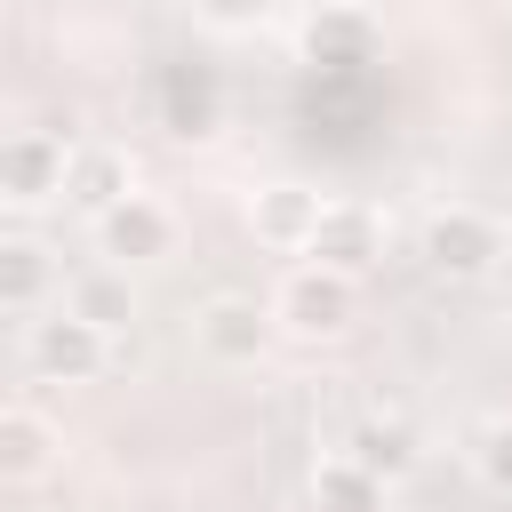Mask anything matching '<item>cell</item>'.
Returning a JSON list of instances; mask_svg holds the SVG:
<instances>
[{
  "label": "cell",
  "instance_id": "6da1fadb",
  "mask_svg": "<svg viewBox=\"0 0 512 512\" xmlns=\"http://www.w3.org/2000/svg\"><path fill=\"white\" fill-rule=\"evenodd\" d=\"M24 368L40 384H96L104 368H120V336H104L72 304H56V312H32L24 320Z\"/></svg>",
  "mask_w": 512,
  "mask_h": 512
},
{
  "label": "cell",
  "instance_id": "7a4b0ae2",
  "mask_svg": "<svg viewBox=\"0 0 512 512\" xmlns=\"http://www.w3.org/2000/svg\"><path fill=\"white\" fill-rule=\"evenodd\" d=\"M512 256V232L496 208H472V200H448L424 216V264L440 280H488L496 264Z\"/></svg>",
  "mask_w": 512,
  "mask_h": 512
},
{
  "label": "cell",
  "instance_id": "3957f363",
  "mask_svg": "<svg viewBox=\"0 0 512 512\" xmlns=\"http://www.w3.org/2000/svg\"><path fill=\"white\" fill-rule=\"evenodd\" d=\"M272 320H280L288 336H304V344H336V336L360 320V280H344V272H328V264H296V272H280V288H272Z\"/></svg>",
  "mask_w": 512,
  "mask_h": 512
},
{
  "label": "cell",
  "instance_id": "277c9868",
  "mask_svg": "<svg viewBox=\"0 0 512 512\" xmlns=\"http://www.w3.org/2000/svg\"><path fill=\"white\" fill-rule=\"evenodd\" d=\"M72 136H56V128H16L8 144H0V200L8 208H48V200H64V176H72Z\"/></svg>",
  "mask_w": 512,
  "mask_h": 512
},
{
  "label": "cell",
  "instance_id": "5b68a950",
  "mask_svg": "<svg viewBox=\"0 0 512 512\" xmlns=\"http://www.w3.org/2000/svg\"><path fill=\"white\" fill-rule=\"evenodd\" d=\"M272 304H256V296H208L200 312H192V336H200V352L216 360V368H256L264 352H272Z\"/></svg>",
  "mask_w": 512,
  "mask_h": 512
},
{
  "label": "cell",
  "instance_id": "8992f818",
  "mask_svg": "<svg viewBox=\"0 0 512 512\" xmlns=\"http://www.w3.org/2000/svg\"><path fill=\"white\" fill-rule=\"evenodd\" d=\"M96 248H104L120 272L160 264V256H176V208L152 200V192H128L112 216H96Z\"/></svg>",
  "mask_w": 512,
  "mask_h": 512
},
{
  "label": "cell",
  "instance_id": "52a82bcc",
  "mask_svg": "<svg viewBox=\"0 0 512 512\" xmlns=\"http://www.w3.org/2000/svg\"><path fill=\"white\" fill-rule=\"evenodd\" d=\"M320 192L312 184H296V176H272V184H256L248 192V232L264 240V248H280V256H304L312 248V232H320Z\"/></svg>",
  "mask_w": 512,
  "mask_h": 512
},
{
  "label": "cell",
  "instance_id": "ba28073f",
  "mask_svg": "<svg viewBox=\"0 0 512 512\" xmlns=\"http://www.w3.org/2000/svg\"><path fill=\"white\" fill-rule=\"evenodd\" d=\"M376 256H384V216L360 208V200H328V208H320V232H312V248H304V264H328V272L360 280Z\"/></svg>",
  "mask_w": 512,
  "mask_h": 512
},
{
  "label": "cell",
  "instance_id": "9c48e42d",
  "mask_svg": "<svg viewBox=\"0 0 512 512\" xmlns=\"http://www.w3.org/2000/svg\"><path fill=\"white\" fill-rule=\"evenodd\" d=\"M64 456V432L32 408V400H8L0 408V480H16V488H32L48 464Z\"/></svg>",
  "mask_w": 512,
  "mask_h": 512
},
{
  "label": "cell",
  "instance_id": "30bf717a",
  "mask_svg": "<svg viewBox=\"0 0 512 512\" xmlns=\"http://www.w3.org/2000/svg\"><path fill=\"white\" fill-rule=\"evenodd\" d=\"M128 192H136V168H128V152H120V144H80V152H72L64 200H72L88 224H96V216H112Z\"/></svg>",
  "mask_w": 512,
  "mask_h": 512
},
{
  "label": "cell",
  "instance_id": "8fae6325",
  "mask_svg": "<svg viewBox=\"0 0 512 512\" xmlns=\"http://www.w3.org/2000/svg\"><path fill=\"white\" fill-rule=\"evenodd\" d=\"M48 296H56V256L32 232H8L0 240V304L16 320H32V312H48Z\"/></svg>",
  "mask_w": 512,
  "mask_h": 512
},
{
  "label": "cell",
  "instance_id": "7c38bea8",
  "mask_svg": "<svg viewBox=\"0 0 512 512\" xmlns=\"http://www.w3.org/2000/svg\"><path fill=\"white\" fill-rule=\"evenodd\" d=\"M344 456L368 464V472L392 488V480H408V472L424 464V440H416V424H400V416H360L352 440H344Z\"/></svg>",
  "mask_w": 512,
  "mask_h": 512
},
{
  "label": "cell",
  "instance_id": "4fadbf2b",
  "mask_svg": "<svg viewBox=\"0 0 512 512\" xmlns=\"http://www.w3.org/2000/svg\"><path fill=\"white\" fill-rule=\"evenodd\" d=\"M64 304H72L88 328H104V336H120V328L136 320V288H128V272H120V264L72 272V280H64Z\"/></svg>",
  "mask_w": 512,
  "mask_h": 512
},
{
  "label": "cell",
  "instance_id": "5bb4252c",
  "mask_svg": "<svg viewBox=\"0 0 512 512\" xmlns=\"http://www.w3.org/2000/svg\"><path fill=\"white\" fill-rule=\"evenodd\" d=\"M312 504H320V512H376V504H384V480L336 448V456L312 464Z\"/></svg>",
  "mask_w": 512,
  "mask_h": 512
},
{
  "label": "cell",
  "instance_id": "9a60e30c",
  "mask_svg": "<svg viewBox=\"0 0 512 512\" xmlns=\"http://www.w3.org/2000/svg\"><path fill=\"white\" fill-rule=\"evenodd\" d=\"M472 472H480L488 496H512V416H488L472 432Z\"/></svg>",
  "mask_w": 512,
  "mask_h": 512
},
{
  "label": "cell",
  "instance_id": "2e32d148",
  "mask_svg": "<svg viewBox=\"0 0 512 512\" xmlns=\"http://www.w3.org/2000/svg\"><path fill=\"white\" fill-rule=\"evenodd\" d=\"M192 16L216 24V32H256L272 16V0H192Z\"/></svg>",
  "mask_w": 512,
  "mask_h": 512
}]
</instances>
